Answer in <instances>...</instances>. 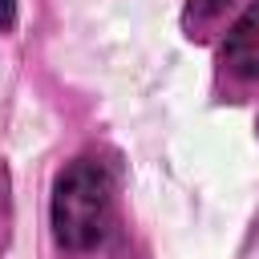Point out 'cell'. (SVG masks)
Instances as JSON below:
<instances>
[{
    "instance_id": "cell-1",
    "label": "cell",
    "mask_w": 259,
    "mask_h": 259,
    "mask_svg": "<svg viewBox=\"0 0 259 259\" xmlns=\"http://www.w3.org/2000/svg\"><path fill=\"white\" fill-rule=\"evenodd\" d=\"M109 202H113L109 170L97 158L69 162L57 174L53 202H49V219H53L57 243L69 247V251L97 247L105 239V227H109Z\"/></svg>"
},
{
    "instance_id": "cell-2",
    "label": "cell",
    "mask_w": 259,
    "mask_h": 259,
    "mask_svg": "<svg viewBox=\"0 0 259 259\" xmlns=\"http://www.w3.org/2000/svg\"><path fill=\"white\" fill-rule=\"evenodd\" d=\"M219 57H223V65H227L235 77L259 81V0H251V4L239 12V20L227 28Z\"/></svg>"
},
{
    "instance_id": "cell-3",
    "label": "cell",
    "mask_w": 259,
    "mask_h": 259,
    "mask_svg": "<svg viewBox=\"0 0 259 259\" xmlns=\"http://www.w3.org/2000/svg\"><path fill=\"white\" fill-rule=\"evenodd\" d=\"M235 4H239V0H186V8H182V28H186L190 36H206V28L219 24Z\"/></svg>"
},
{
    "instance_id": "cell-4",
    "label": "cell",
    "mask_w": 259,
    "mask_h": 259,
    "mask_svg": "<svg viewBox=\"0 0 259 259\" xmlns=\"http://www.w3.org/2000/svg\"><path fill=\"white\" fill-rule=\"evenodd\" d=\"M16 28V0H0V32Z\"/></svg>"
}]
</instances>
